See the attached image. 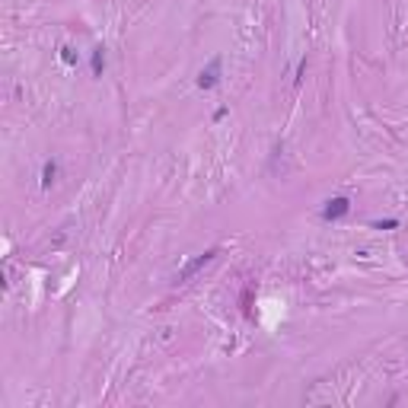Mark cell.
Wrapping results in <instances>:
<instances>
[{
    "label": "cell",
    "mask_w": 408,
    "mask_h": 408,
    "mask_svg": "<svg viewBox=\"0 0 408 408\" xmlns=\"http://www.w3.org/2000/svg\"><path fill=\"white\" fill-rule=\"evenodd\" d=\"M102 67H106V48H96V51H92V74L99 77Z\"/></svg>",
    "instance_id": "obj_3"
},
{
    "label": "cell",
    "mask_w": 408,
    "mask_h": 408,
    "mask_svg": "<svg viewBox=\"0 0 408 408\" xmlns=\"http://www.w3.org/2000/svg\"><path fill=\"white\" fill-rule=\"evenodd\" d=\"M217 80H220V58H214L211 67L198 74V86L201 90H211V86H217Z\"/></svg>",
    "instance_id": "obj_2"
},
{
    "label": "cell",
    "mask_w": 408,
    "mask_h": 408,
    "mask_svg": "<svg viewBox=\"0 0 408 408\" xmlns=\"http://www.w3.org/2000/svg\"><path fill=\"white\" fill-rule=\"evenodd\" d=\"M58 176V163H45V172H42V185H51Z\"/></svg>",
    "instance_id": "obj_4"
},
{
    "label": "cell",
    "mask_w": 408,
    "mask_h": 408,
    "mask_svg": "<svg viewBox=\"0 0 408 408\" xmlns=\"http://www.w3.org/2000/svg\"><path fill=\"white\" fill-rule=\"evenodd\" d=\"M61 58H64V61H67V64H74V61H77V58H74V51H70V48H64V54H61Z\"/></svg>",
    "instance_id": "obj_5"
},
{
    "label": "cell",
    "mask_w": 408,
    "mask_h": 408,
    "mask_svg": "<svg viewBox=\"0 0 408 408\" xmlns=\"http://www.w3.org/2000/svg\"><path fill=\"white\" fill-rule=\"evenodd\" d=\"M348 211H351V201H348V198H332V201H325L322 217H325V220H338V217H345Z\"/></svg>",
    "instance_id": "obj_1"
}]
</instances>
